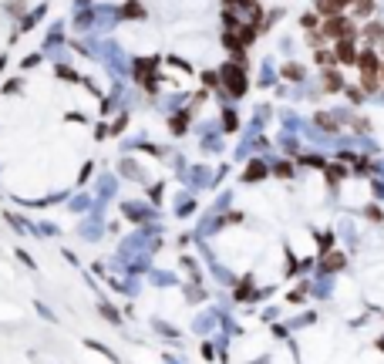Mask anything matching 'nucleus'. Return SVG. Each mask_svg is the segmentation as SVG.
<instances>
[{
	"label": "nucleus",
	"mask_w": 384,
	"mask_h": 364,
	"mask_svg": "<svg viewBox=\"0 0 384 364\" xmlns=\"http://www.w3.org/2000/svg\"><path fill=\"white\" fill-rule=\"evenodd\" d=\"M223 78L229 81V91L232 95H243V91H246V78H243V71H236V68H223Z\"/></svg>",
	"instance_id": "nucleus-1"
},
{
	"label": "nucleus",
	"mask_w": 384,
	"mask_h": 364,
	"mask_svg": "<svg viewBox=\"0 0 384 364\" xmlns=\"http://www.w3.org/2000/svg\"><path fill=\"white\" fill-rule=\"evenodd\" d=\"M357 65H360V71H364V78H374V71H377V57L371 54V51H364V54L357 57Z\"/></svg>",
	"instance_id": "nucleus-2"
},
{
	"label": "nucleus",
	"mask_w": 384,
	"mask_h": 364,
	"mask_svg": "<svg viewBox=\"0 0 384 364\" xmlns=\"http://www.w3.org/2000/svg\"><path fill=\"white\" fill-rule=\"evenodd\" d=\"M337 57H340V61H344V65H351V61H357V57H354V44L347 37H340L337 40Z\"/></svg>",
	"instance_id": "nucleus-3"
},
{
	"label": "nucleus",
	"mask_w": 384,
	"mask_h": 364,
	"mask_svg": "<svg viewBox=\"0 0 384 364\" xmlns=\"http://www.w3.org/2000/svg\"><path fill=\"white\" fill-rule=\"evenodd\" d=\"M327 88H330V91L344 88V81H340V74H327Z\"/></svg>",
	"instance_id": "nucleus-4"
},
{
	"label": "nucleus",
	"mask_w": 384,
	"mask_h": 364,
	"mask_svg": "<svg viewBox=\"0 0 384 364\" xmlns=\"http://www.w3.org/2000/svg\"><path fill=\"white\" fill-rule=\"evenodd\" d=\"M371 10H374V4H371V0H357V14H360V17H368Z\"/></svg>",
	"instance_id": "nucleus-5"
},
{
	"label": "nucleus",
	"mask_w": 384,
	"mask_h": 364,
	"mask_svg": "<svg viewBox=\"0 0 384 364\" xmlns=\"http://www.w3.org/2000/svg\"><path fill=\"white\" fill-rule=\"evenodd\" d=\"M263 176V165H260V162H253V165H249V172H246V179H260Z\"/></svg>",
	"instance_id": "nucleus-6"
},
{
	"label": "nucleus",
	"mask_w": 384,
	"mask_h": 364,
	"mask_svg": "<svg viewBox=\"0 0 384 364\" xmlns=\"http://www.w3.org/2000/svg\"><path fill=\"white\" fill-rule=\"evenodd\" d=\"M368 37H371V40H377V37H381V27L371 24V27H368Z\"/></svg>",
	"instance_id": "nucleus-7"
},
{
	"label": "nucleus",
	"mask_w": 384,
	"mask_h": 364,
	"mask_svg": "<svg viewBox=\"0 0 384 364\" xmlns=\"http://www.w3.org/2000/svg\"><path fill=\"white\" fill-rule=\"evenodd\" d=\"M381 78H384V68H381Z\"/></svg>",
	"instance_id": "nucleus-8"
}]
</instances>
